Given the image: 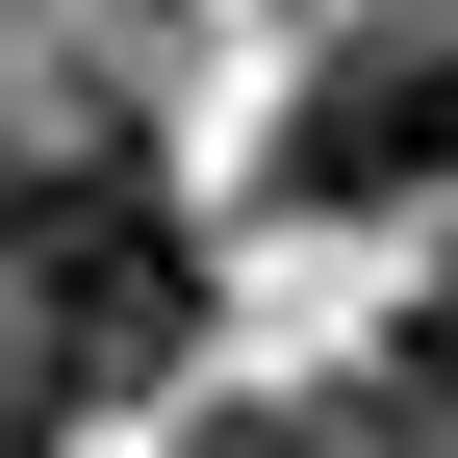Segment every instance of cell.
<instances>
[{"label": "cell", "instance_id": "cell-3", "mask_svg": "<svg viewBox=\"0 0 458 458\" xmlns=\"http://www.w3.org/2000/svg\"><path fill=\"white\" fill-rule=\"evenodd\" d=\"M51 408H77V357H51V331L0 306V458H51Z\"/></svg>", "mask_w": 458, "mask_h": 458}, {"label": "cell", "instance_id": "cell-2", "mask_svg": "<svg viewBox=\"0 0 458 458\" xmlns=\"http://www.w3.org/2000/svg\"><path fill=\"white\" fill-rule=\"evenodd\" d=\"M204 458H382V408H204Z\"/></svg>", "mask_w": 458, "mask_h": 458}, {"label": "cell", "instance_id": "cell-1", "mask_svg": "<svg viewBox=\"0 0 458 458\" xmlns=\"http://www.w3.org/2000/svg\"><path fill=\"white\" fill-rule=\"evenodd\" d=\"M0 306H26L77 382H179V357H204V229L153 204L128 153H51L26 229H0Z\"/></svg>", "mask_w": 458, "mask_h": 458}]
</instances>
